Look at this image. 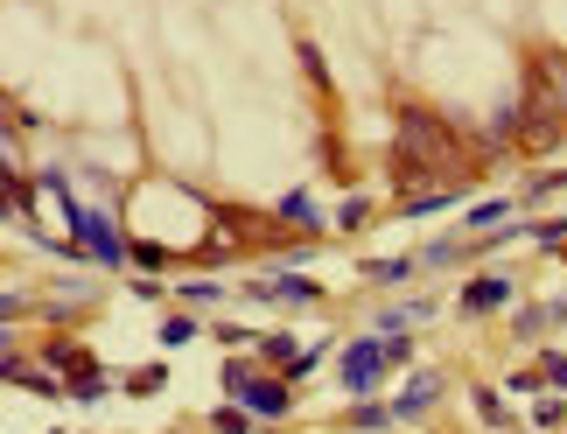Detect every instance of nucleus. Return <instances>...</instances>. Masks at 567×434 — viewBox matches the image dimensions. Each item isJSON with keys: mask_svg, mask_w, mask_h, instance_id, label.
<instances>
[{"mask_svg": "<svg viewBox=\"0 0 567 434\" xmlns=\"http://www.w3.org/2000/svg\"><path fill=\"white\" fill-rule=\"evenodd\" d=\"M225 400L231 406H246L252 421H288L295 414V379H280V372H267L259 358H225Z\"/></svg>", "mask_w": 567, "mask_h": 434, "instance_id": "obj_1", "label": "nucleus"}, {"mask_svg": "<svg viewBox=\"0 0 567 434\" xmlns=\"http://www.w3.org/2000/svg\"><path fill=\"white\" fill-rule=\"evenodd\" d=\"M71 238H78V252L92 259V267H105V273H120L126 259H134V231H120V217L99 210V204L71 210Z\"/></svg>", "mask_w": 567, "mask_h": 434, "instance_id": "obj_2", "label": "nucleus"}, {"mask_svg": "<svg viewBox=\"0 0 567 434\" xmlns=\"http://www.w3.org/2000/svg\"><path fill=\"white\" fill-rule=\"evenodd\" d=\"M449 162V141H442V126H434V113H400V141H392V168H413V183L434 176V168Z\"/></svg>", "mask_w": 567, "mask_h": 434, "instance_id": "obj_3", "label": "nucleus"}, {"mask_svg": "<svg viewBox=\"0 0 567 434\" xmlns=\"http://www.w3.org/2000/svg\"><path fill=\"white\" fill-rule=\"evenodd\" d=\"M385 372H392V364H385V337H351V343H337V385H343L351 400H372Z\"/></svg>", "mask_w": 567, "mask_h": 434, "instance_id": "obj_4", "label": "nucleus"}, {"mask_svg": "<svg viewBox=\"0 0 567 434\" xmlns=\"http://www.w3.org/2000/svg\"><path fill=\"white\" fill-rule=\"evenodd\" d=\"M455 309L463 316H505V309H518V280L512 273H470L463 294H455Z\"/></svg>", "mask_w": 567, "mask_h": 434, "instance_id": "obj_5", "label": "nucleus"}, {"mask_svg": "<svg viewBox=\"0 0 567 434\" xmlns=\"http://www.w3.org/2000/svg\"><path fill=\"white\" fill-rule=\"evenodd\" d=\"M246 301H280V309H316V301H322V280L295 273V267H280V273H267V280H252V288H246Z\"/></svg>", "mask_w": 567, "mask_h": 434, "instance_id": "obj_6", "label": "nucleus"}, {"mask_svg": "<svg viewBox=\"0 0 567 434\" xmlns=\"http://www.w3.org/2000/svg\"><path fill=\"white\" fill-rule=\"evenodd\" d=\"M434 400H442V372H406L400 393H392L385 406H392V421H427Z\"/></svg>", "mask_w": 567, "mask_h": 434, "instance_id": "obj_7", "label": "nucleus"}, {"mask_svg": "<svg viewBox=\"0 0 567 434\" xmlns=\"http://www.w3.org/2000/svg\"><path fill=\"white\" fill-rule=\"evenodd\" d=\"M554 322H567V301H533V309H512L518 343H539V337L554 330Z\"/></svg>", "mask_w": 567, "mask_h": 434, "instance_id": "obj_8", "label": "nucleus"}, {"mask_svg": "<svg viewBox=\"0 0 567 434\" xmlns=\"http://www.w3.org/2000/svg\"><path fill=\"white\" fill-rule=\"evenodd\" d=\"M274 217H280V225H301L309 238H322V204L309 197V189H288V197L274 204Z\"/></svg>", "mask_w": 567, "mask_h": 434, "instance_id": "obj_9", "label": "nucleus"}, {"mask_svg": "<svg viewBox=\"0 0 567 434\" xmlns=\"http://www.w3.org/2000/svg\"><path fill=\"white\" fill-rule=\"evenodd\" d=\"M42 364H50V372H63V379H84V372H99V364H92V351H78L71 337H50V343H42Z\"/></svg>", "mask_w": 567, "mask_h": 434, "instance_id": "obj_10", "label": "nucleus"}, {"mask_svg": "<svg viewBox=\"0 0 567 434\" xmlns=\"http://www.w3.org/2000/svg\"><path fill=\"white\" fill-rule=\"evenodd\" d=\"M434 316V301H392V309H379V337H406V330H421V322Z\"/></svg>", "mask_w": 567, "mask_h": 434, "instance_id": "obj_11", "label": "nucleus"}, {"mask_svg": "<svg viewBox=\"0 0 567 434\" xmlns=\"http://www.w3.org/2000/svg\"><path fill=\"white\" fill-rule=\"evenodd\" d=\"M176 301H183L189 316H210V309H225V280L196 273V280H183V288H176Z\"/></svg>", "mask_w": 567, "mask_h": 434, "instance_id": "obj_12", "label": "nucleus"}, {"mask_svg": "<svg viewBox=\"0 0 567 434\" xmlns=\"http://www.w3.org/2000/svg\"><path fill=\"white\" fill-rule=\"evenodd\" d=\"M505 400H512V393H497V385H476V393H470V406H476V421H484V427H512V421H518Z\"/></svg>", "mask_w": 567, "mask_h": 434, "instance_id": "obj_13", "label": "nucleus"}, {"mask_svg": "<svg viewBox=\"0 0 567 434\" xmlns=\"http://www.w3.org/2000/svg\"><path fill=\"white\" fill-rule=\"evenodd\" d=\"M497 225H512V197H491V204H470L463 210V238L470 231H497Z\"/></svg>", "mask_w": 567, "mask_h": 434, "instance_id": "obj_14", "label": "nucleus"}, {"mask_svg": "<svg viewBox=\"0 0 567 434\" xmlns=\"http://www.w3.org/2000/svg\"><path fill=\"white\" fill-rule=\"evenodd\" d=\"M196 337H204V316H189V309L183 316H162V351H189Z\"/></svg>", "mask_w": 567, "mask_h": 434, "instance_id": "obj_15", "label": "nucleus"}, {"mask_svg": "<svg viewBox=\"0 0 567 434\" xmlns=\"http://www.w3.org/2000/svg\"><path fill=\"white\" fill-rule=\"evenodd\" d=\"M343 421H351L358 434H385V427H392V406H379V400H358V406H351Z\"/></svg>", "mask_w": 567, "mask_h": 434, "instance_id": "obj_16", "label": "nucleus"}, {"mask_svg": "<svg viewBox=\"0 0 567 434\" xmlns=\"http://www.w3.org/2000/svg\"><path fill=\"white\" fill-rule=\"evenodd\" d=\"M455 197H463V189H421V197H400V210L406 217H434V210H449Z\"/></svg>", "mask_w": 567, "mask_h": 434, "instance_id": "obj_17", "label": "nucleus"}, {"mask_svg": "<svg viewBox=\"0 0 567 434\" xmlns=\"http://www.w3.org/2000/svg\"><path fill=\"white\" fill-rule=\"evenodd\" d=\"M512 400H547V379H539V364H518V372L505 379Z\"/></svg>", "mask_w": 567, "mask_h": 434, "instance_id": "obj_18", "label": "nucleus"}, {"mask_svg": "<svg viewBox=\"0 0 567 434\" xmlns=\"http://www.w3.org/2000/svg\"><path fill=\"white\" fill-rule=\"evenodd\" d=\"M533 246L539 252H567V217H533Z\"/></svg>", "mask_w": 567, "mask_h": 434, "instance_id": "obj_19", "label": "nucleus"}, {"mask_svg": "<svg viewBox=\"0 0 567 434\" xmlns=\"http://www.w3.org/2000/svg\"><path fill=\"white\" fill-rule=\"evenodd\" d=\"M533 427L560 434V427H567V393H547V400H533Z\"/></svg>", "mask_w": 567, "mask_h": 434, "instance_id": "obj_20", "label": "nucleus"}, {"mask_svg": "<svg viewBox=\"0 0 567 434\" xmlns=\"http://www.w3.org/2000/svg\"><path fill=\"white\" fill-rule=\"evenodd\" d=\"M210 427H217V434H259L267 421H252L246 406H217V414H210Z\"/></svg>", "mask_w": 567, "mask_h": 434, "instance_id": "obj_21", "label": "nucleus"}, {"mask_svg": "<svg viewBox=\"0 0 567 434\" xmlns=\"http://www.w3.org/2000/svg\"><path fill=\"white\" fill-rule=\"evenodd\" d=\"M547 197H567V168H547V176H533V183H526V210H533V204H547Z\"/></svg>", "mask_w": 567, "mask_h": 434, "instance_id": "obj_22", "label": "nucleus"}, {"mask_svg": "<svg viewBox=\"0 0 567 434\" xmlns=\"http://www.w3.org/2000/svg\"><path fill=\"white\" fill-rule=\"evenodd\" d=\"M168 259H176L168 246H155V238H134V259H126V267H141V273H162Z\"/></svg>", "mask_w": 567, "mask_h": 434, "instance_id": "obj_23", "label": "nucleus"}, {"mask_svg": "<svg viewBox=\"0 0 567 434\" xmlns=\"http://www.w3.org/2000/svg\"><path fill=\"white\" fill-rule=\"evenodd\" d=\"M105 393H113V379H105V372H84V379H71V400H78V406H99Z\"/></svg>", "mask_w": 567, "mask_h": 434, "instance_id": "obj_24", "label": "nucleus"}, {"mask_svg": "<svg viewBox=\"0 0 567 434\" xmlns=\"http://www.w3.org/2000/svg\"><path fill=\"white\" fill-rule=\"evenodd\" d=\"M539 379H547V393H567V351H539Z\"/></svg>", "mask_w": 567, "mask_h": 434, "instance_id": "obj_25", "label": "nucleus"}, {"mask_svg": "<svg viewBox=\"0 0 567 434\" xmlns=\"http://www.w3.org/2000/svg\"><path fill=\"white\" fill-rule=\"evenodd\" d=\"M421 259H364V280H406Z\"/></svg>", "mask_w": 567, "mask_h": 434, "instance_id": "obj_26", "label": "nucleus"}, {"mask_svg": "<svg viewBox=\"0 0 567 434\" xmlns=\"http://www.w3.org/2000/svg\"><path fill=\"white\" fill-rule=\"evenodd\" d=\"M120 385H126V400H134V393H162V385H168V372H162V364H147V372H126Z\"/></svg>", "mask_w": 567, "mask_h": 434, "instance_id": "obj_27", "label": "nucleus"}, {"mask_svg": "<svg viewBox=\"0 0 567 434\" xmlns=\"http://www.w3.org/2000/svg\"><path fill=\"white\" fill-rule=\"evenodd\" d=\"M301 78H309L316 92H330V71H322V50H316V42H301Z\"/></svg>", "mask_w": 567, "mask_h": 434, "instance_id": "obj_28", "label": "nucleus"}, {"mask_svg": "<svg viewBox=\"0 0 567 434\" xmlns=\"http://www.w3.org/2000/svg\"><path fill=\"white\" fill-rule=\"evenodd\" d=\"M364 217H372V204H364V197H343V204H337V231H358Z\"/></svg>", "mask_w": 567, "mask_h": 434, "instance_id": "obj_29", "label": "nucleus"}, {"mask_svg": "<svg viewBox=\"0 0 567 434\" xmlns=\"http://www.w3.org/2000/svg\"><path fill=\"white\" fill-rule=\"evenodd\" d=\"M385 364H392V372H406V364H413V337H385Z\"/></svg>", "mask_w": 567, "mask_h": 434, "instance_id": "obj_30", "label": "nucleus"}, {"mask_svg": "<svg viewBox=\"0 0 567 434\" xmlns=\"http://www.w3.org/2000/svg\"><path fill=\"white\" fill-rule=\"evenodd\" d=\"M217 343H259V337L246 330V322H217Z\"/></svg>", "mask_w": 567, "mask_h": 434, "instance_id": "obj_31", "label": "nucleus"}]
</instances>
